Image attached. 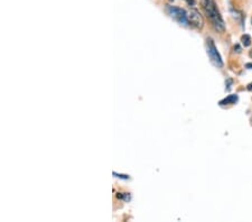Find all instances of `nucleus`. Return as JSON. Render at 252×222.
I'll list each match as a JSON object with an SVG mask.
<instances>
[{
  "label": "nucleus",
  "mask_w": 252,
  "mask_h": 222,
  "mask_svg": "<svg viewBox=\"0 0 252 222\" xmlns=\"http://www.w3.org/2000/svg\"><path fill=\"white\" fill-rule=\"evenodd\" d=\"M201 3L206 17L210 19L211 23H212L213 27L218 32L223 33V32L225 31V24L214 0H201Z\"/></svg>",
  "instance_id": "obj_1"
},
{
  "label": "nucleus",
  "mask_w": 252,
  "mask_h": 222,
  "mask_svg": "<svg viewBox=\"0 0 252 222\" xmlns=\"http://www.w3.org/2000/svg\"><path fill=\"white\" fill-rule=\"evenodd\" d=\"M166 11H167V14L170 16V17L180 23L181 25L189 26V19H188V11H185L180 7H175V6H167L166 7Z\"/></svg>",
  "instance_id": "obj_2"
},
{
  "label": "nucleus",
  "mask_w": 252,
  "mask_h": 222,
  "mask_svg": "<svg viewBox=\"0 0 252 222\" xmlns=\"http://www.w3.org/2000/svg\"><path fill=\"white\" fill-rule=\"evenodd\" d=\"M206 47H207V55H209V58L213 65L217 67H222L223 66L222 58H221L220 53L218 52V48H217V46H215V44H214L212 38L206 39Z\"/></svg>",
  "instance_id": "obj_3"
},
{
  "label": "nucleus",
  "mask_w": 252,
  "mask_h": 222,
  "mask_svg": "<svg viewBox=\"0 0 252 222\" xmlns=\"http://www.w3.org/2000/svg\"><path fill=\"white\" fill-rule=\"evenodd\" d=\"M188 19L189 26L196 28V30H202L204 26V19H203L200 11L196 9H189L188 11Z\"/></svg>",
  "instance_id": "obj_4"
},
{
  "label": "nucleus",
  "mask_w": 252,
  "mask_h": 222,
  "mask_svg": "<svg viewBox=\"0 0 252 222\" xmlns=\"http://www.w3.org/2000/svg\"><path fill=\"white\" fill-rule=\"evenodd\" d=\"M238 100H239V96L237 95H227L226 98L221 100L220 102H219V104H220V106H222V107L227 106V104H234V103L238 102Z\"/></svg>",
  "instance_id": "obj_5"
},
{
  "label": "nucleus",
  "mask_w": 252,
  "mask_h": 222,
  "mask_svg": "<svg viewBox=\"0 0 252 222\" xmlns=\"http://www.w3.org/2000/svg\"><path fill=\"white\" fill-rule=\"evenodd\" d=\"M241 42H242V45L245 46V47H248V46H250L251 45V37L249 35H247V34H245L241 37Z\"/></svg>",
  "instance_id": "obj_6"
},
{
  "label": "nucleus",
  "mask_w": 252,
  "mask_h": 222,
  "mask_svg": "<svg viewBox=\"0 0 252 222\" xmlns=\"http://www.w3.org/2000/svg\"><path fill=\"white\" fill-rule=\"evenodd\" d=\"M117 197H118V199H123L125 201H129L130 200V195L128 194V193H118Z\"/></svg>",
  "instance_id": "obj_7"
},
{
  "label": "nucleus",
  "mask_w": 252,
  "mask_h": 222,
  "mask_svg": "<svg viewBox=\"0 0 252 222\" xmlns=\"http://www.w3.org/2000/svg\"><path fill=\"white\" fill-rule=\"evenodd\" d=\"M113 175L116 177H119V179H124V180H129V175H124V174H117L116 172H113Z\"/></svg>",
  "instance_id": "obj_8"
},
{
  "label": "nucleus",
  "mask_w": 252,
  "mask_h": 222,
  "mask_svg": "<svg viewBox=\"0 0 252 222\" xmlns=\"http://www.w3.org/2000/svg\"><path fill=\"white\" fill-rule=\"evenodd\" d=\"M185 1L190 7H194L195 5H196V1H195V0H185Z\"/></svg>",
  "instance_id": "obj_9"
},
{
  "label": "nucleus",
  "mask_w": 252,
  "mask_h": 222,
  "mask_svg": "<svg viewBox=\"0 0 252 222\" xmlns=\"http://www.w3.org/2000/svg\"><path fill=\"white\" fill-rule=\"evenodd\" d=\"M247 89H248V90H249V91H252V83H250L249 86H248Z\"/></svg>",
  "instance_id": "obj_10"
},
{
  "label": "nucleus",
  "mask_w": 252,
  "mask_h": 222,
  "mask_svg": "<svg viewBox=\"0 0 252 222\" xmlns=\"http://www.w3.org/2000/svg\"><path fill=\"white\" fill-rule=\"evenodd\" d=\"M246 66H247L248 68H251V70H252V64H251V63H248Z\"/></svg>",
  "instance_id": "obj_11"
},
{
  "label": "nucleus",
  "mask_w": 252,
  "mask_h": 222,
  "mask_svg": "<svg viewBox=\"0 0 252 222\" xmlns=\"http://www.w3.org/2000/svg\"><path fill=\"white\" fill-rule=\"evenodd\" d=\"M250 58H251V59H252V51H251V52H250Z\"/></svg>",
  "instance_id": "obj_12"
}]
</instances>
